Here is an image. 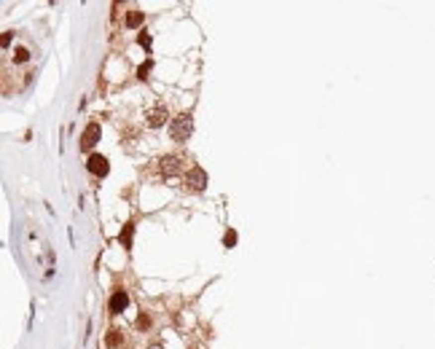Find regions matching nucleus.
Listing matches in <instances>:
<instances>
[{
	"mask_svg": "<svg viewBox=\"0 0 435 349\" xmlns=\"http://www.w3.org/2000/svg\"><path fill=\"white\" fill-rule=\"evenodd\" d=\"M150 68H153V62H145L143 68L137 70V78H140V81H148V78H150V75H148V73H150Z\"/></svg>",
	"mask_w": 435,
	"mask_h": 349,
	"instance_id": "9d476101",
	"label": "nucleus"
},
{
	"mask_svg": "<svg viewBox=\"0 0 435 349\" xmlns=\"http://www.w3.org/2000/svg\"><path fill=\"white\" fill-rule=\"evenodd\" d=\"M86 167H89V172H91V175L105 177V175H108V169H110V164H108V159H105V156L91 153V156H89V161H86Z\"/></svg>",
	"mask_w": 435,
	"mask_h": 349,
	"instance_id": "39448f33",
	"label": "nucleus"
},
{
	"mask_svg": "<svg viewBox=\"0 0 435 349\" xmlns=\"http://www.w3.org/2000/svg\"><path fill=\"white\" fill-rule=\"evenodd\" d=\"M132 234H135V226L127 223V226L121 228V234H118V242H121L124 247H132Z\"/></svg>",
	"mask_w": 435,
	"mask_h": 349,
	"instance_id": "6e6552de",
	"label": "nucleus"
},
{
	"mask_svg": "<svg viewBox=\"0 0 435 349\" xmlns=\"http://www.w3.org/2000/svg\"><path fill=\"white\" fill-rule=\"evenodd\" d=\"M164 121H167V108H164L161 102H156L153 108L145 110V124H148V127L156 129V127H161Z\"/></svg>",
	"mask_w": 435,
	"mask_h": 349,
	"instance_id": "7ed1b4c3",
	"label": "nucleus"
},
{
	"mask_svg": "<svg viewBox=\"0 0 435 349\" xmlns=\"http://www.w3.org/2000/svg\"><path fill=\"white\" fill-rule=\"evenodd\" d=\"M191 132H194V116H191V113L175 116L172 124H169V135H172V140H177V142L188 140Z\"/></svg>",
	"mask_w": 435,
	"mask_h": 349,
	"instance_id": "f257e3e1",
	"label": "nucleus"
},
{
	"mask_svg": "<svg viewBox=\"0 0 435 349\" xmlns=\"http://www.w3.org/2000/svg\"><path fill=\"white\" fill-rule=\"evenodd\" d=\"M121 331H110V336H108V347H118L121 344Z\"/></svg>",
	"mask_w": 435,
	"mask_h": 349,
	"instance_id": "9b49d317",
	"label": "nucleus"
},
{
	"mask_svg": "<svg viewBox=\"0 0 435 349\" xmlns=\"http://www.w3.org/2000/svg\"><path fill=\"white\" fill-rule=\"evenodd\" d=\"M143 24V11H129L127 14V27H140Z\"/></svg>",
	"mask_w": 435,
	"mask_h": 349,
	"instance_id": "1a4fd4ad",
	"label": "nucleus"
},
{
	"mask_svg": "<svg viewBox=\"0 0 435 349\" xmlns=\"http://www.w3.org/2000/svg\"><path fill=\"white\" fill-rule=\"evenodd\" d=\"M183 180H186V188H191V191H202L204 186H207V172H204L202 167H191Z\"/></svg>",
	"mask_w": 435,
	"mask_h": 349,
	"instance_id": "f03ea898",
	"label": "nucleus"
},
{
	"mask_svg": "<svg viewBox=\"0 0 435 349\" xmlns=\"http://www.w3.org/2000/svg\"><path fill=\"white\" fill-rule=\"evenodd\" d=\"M127 304H129L127 290H116V293H113V298H110V312H113V314L124 312V309H127Z\"/></svg>",
	"mask_w": 435,
	"mask_h": 349,
	"instance_id": "0eeeda50",
	"label": "nucleus"
},
{
	"mask_svg": "<svg viewBox=\"0 0 435 349\" xmlns=\"http://www.w3.org/2000/svg\"><path fill=\"white\" fill-rule=\"evenodd\" d=\"M27 57H30V51H27V49H19L14 59H16V62H27Z\"/></svg>",
	"mask_w": 435,
	"mask_h": 349,
	"instance_id": "ddd939ff",
	"label": "nucleus"
},
{
	"mask_svg": "<svg viewBox=\"0 0 435 349\" xmlns=\"http://www.w3.org/2000/svg\"><path fill=\"white\" fill-rule=\"evenodd\" d=\"M159 169H161L164 177H175V175H180L183 161L177 159V156H164V159H159Z\"/></svg>",
	"mask_w": 435,
	"mask_h": 349,
	"instance_id": "20e7f679",
	"label": "nucleus"
},
{
	"mask_svg": "<svg viewBox=\"0 0 435 349\" xmlns=\"http://www.w3.org/2000/svg\"><path fill=\"white\" fill-rule=\"evenodd\" d=\"M194 349H199V347H194Z\"/></svg>",
	"mask_w": 435,
	"mask_h": 349,
	"instance_id": "2eb2a0df",
	"label": "nucleus"
},
{
	"mask_svg": "<svg viewBox=\"0 0 435 349\" xmlns=\"http://www.w3.org/2000/svg\"><path fill=\"white\" fill-rule=\"evenodd\" d=\"M140 43L145 46V49H148V46H150V35H140Z\"/></svg>",
	"mask_w": 435,
	"mask_h": 349,
	"instance_id": "4468645a",
	"label": "nucleus"
},
{
	"mask_svg": "<svg viewBox=\"0 0 435 349\" xmlns=\"http://www.w3.org/2000/svg\"><path fill=\"white\" fill-rule=\"evenodd\" d=\"M97 140H100V124H89V127L83 129V135H81V148L91 150L97 145Z\"/></svg>",
	"mask_w": 435,
	"mask_h": 349,
	"instance_id": "423d86ee",
	"label": "nucleus"
},
{
	"mask_svg": "<svg viewBox=\"0 0 435 349\" xmlns=\"http://www.w3.org/2000/svg\"><path fill=\"white\" fill-rule=\"evenodd\" d=\"M223 242H226V247L236 245V231H226V236H223Z\"/></svg>",
	"mask_w": 435,
	"mask_h": 349,
	"instance_id": "f8f14e48",
	"label": "nucleus"
}]
</instances>
